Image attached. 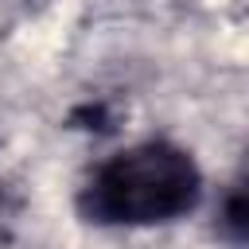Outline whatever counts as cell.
<instances>
[{"label":"cell","instance_id":"2","mask_svg":"<svg viewBox=\"0 0 249 249\" xmlns=\"http://www.w3.org/2000/svg\"><path fill=\"white\" fill-rule=\"evenodd\" d=\"M222 222H226V230H230L237 241L249 245V160H245V167L237 171V179L230 183V191H226Z\"/></svg>","mask_w":249,"mask_h":249},{"label":"cell","instance_id":"1","mask_svg":"<svg viewBox=\"0 0 249 249\" xmlns=\"http://www.w3.org/2000/svg\"><path fill=\"white\" fill-rule=\"evenodd\" d=\"M202 195V175L195 160L167 144V140H144L113 160H105L86 187V214L113 226H152L171 222L187 210H195Z\"/></svg>","mask_w":249,"mask_h":249}]
</instances>
